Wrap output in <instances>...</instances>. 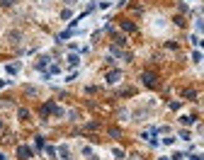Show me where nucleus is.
I'll use <instances>...</instances> for the list:
<instances>
[{"instance_id": "0eeeda50", "label": "nucleus", "mask_w": 204, "mask_h": 160, "mask_svg": "<svg viewBox=\"0 0 204 160\" xmlns=\"http://www.w3.org/2000/svg\"><path fill=\"white\" fill-rule=\"evenodd\" d=\"M182 95H185V100H195V97H197V92H195V90H185Z\"/></svg>"}, {"instance_id": "f8f14e48", "label": "nucleus", "mask_w": 204, "mask_h": 160, "mask_svg": "<svg viewBox=\"0 0 204 160\" xmlns=\"http://www.w3.org/2000/svg\"><path fill=\"white\" fill-rule=\"evenodd\" d=\"M34 143H37V148H44V138H41V136H37V138H34Z\"/></svg>"}, {"instance_id": "20e7f679", "label": "nucleus", "mask_w": 204, "mask_h": 160, "mask_svg": "<svg viewBox=\"0 0 204 160\" xmlns=\"http://www.w3.org/2000/svg\"><path fill=\"white\" fill-rule=\"evenodd\" d=\"M121 29H124V32H134V29H136V24H134L131 19H121Z\"/></svg>"}, {"instance_id": "ddd939ff", "label": "nucleus", "mask_w": 204, "mask_h": 160, "mask_svg": "<svg viewBox=\"0 0 204 160\" xmlns=\"http://www.w3.org/2000/svg\"><path fill=\"white\" fill-rule=\"evenodd\" d=\"M0 129H3V121H0Z\"/></svg>"}, {"instance_id": "9b49d317", "label": "nucleus", "mask_w": 204, "mask_h": 160, "mask_svg": "<svg viewBox=\"0 0 204 160\" xmlns=\"http://www.w3.org/2000/svg\"><path fill=\"white\" fill-rule=\"evenodd\" d=\"M68 66H78V56H68Z\"/></svg>"}, {"instance_id": "f03ea898", "label": "nucleus", "mask_w": 204, "mask_h": 160, "mask_svg": "<svg viewBox=\"0 0 204 160\" xmlns=\"http://www.w3.org/2000/svg\"><path fill=\"white\" fill-rule=\"evenodd\" d=\"M32 155H34V153H32V148H27V146H19L17 148V158L19 160H32Z\"/></svg>"}, {"instance_id": "9d476101", "label": "nucleus", "mask_w": 204, "mask_h": 160, "mask_svg": "<svg viewBox=\"0 0 204 160\" xmlns=\"http://www.w3.org/2000/svg\"><path fill=\"white\" fill-rule=\"evenodd\" d=\"M110 136H112V138H119L121 131H119V129H110Z\"/></svg>"}, {"instance_id": "1a4fd4ad", "label": "nucleus", "mask_w": 204, "mask_h": 160, "mask_svg": "<svg viewBox=\"0 0 204 160\" xmlns=\"http://www.w3.org/2000/svg\"><path fill=\"white\" fill-rule=\"evenodd\" d=\"M15 5V0H0V8H12Z\"/></svg>"}, {"instance_id": "423d86ee", "label": "nucleus", "mask_w": 204, "mask_h": 160, "mask_svg": "<svg viewBox=\"0 0 204 160\" xmlns=\"http://www.w3.org/2000/svg\"><path fill=\"white\" fill-rule=\"evenodd\" d=\"M17 70H19V63H10V66H8V73H10V75H15Z\"/></svg>"}, {"instance_id": "f257e3e1", "label": "nucleus", "mask_w": 204, "mask_h": 160, "mask_svg": "<svg viewBox=\"0 0 204 160\" xmlns=\"http://www.w3.org/2000/svg\"><path fill=\"white\" fill-rule=\"evenodd\" d=\"M141 80H143L146 87H156V85H158V75H156V73H151V70L141 73Z\"/></svg>"}, {"instance_id": "7ed1b4c3", "label": "nucleus", "mask_w": 204, "mask_h": 160, "mask_svg": "<svg viewBox=\"0 0 204 160\" xmlns=\"http://www.w3.org/2000/svg\"><path fill=\"white\" fill-rule=\"evenodd\" d=\"M119 78H121V70H110L107 73V83L114 85V83H119Z\"/></svg>"}, {"instance_id": "6e6552de", "label": "nucleus", "mask_w": 204, "mask_h": 160, "mask_svg": "<svg viewBox=\"0 0 204 160\" xmlns=\"http://www.w3.org/2000/svg\"><path fill=\"white\" fill-rule=\"evenodd\" d=\"M17 114L22 116V119H27V116H29V109H24V107H19V109H17Z\"/></svg>"}, {"instance_id": "39448f33", "label": "nucleus", "mask_w": 204, "mask_h": 160, "mask_svg": "<svg viewBox=\"0 0 204 160\" xmlns=\"http://www.w3.org/2000/svg\"><path fill=\"white\" fill-rule=\"evenodd\" d=\"M180 121L185 124V126H192V124H195L197 119H195V116H180Z\"/></svg>"}]
</instances>
